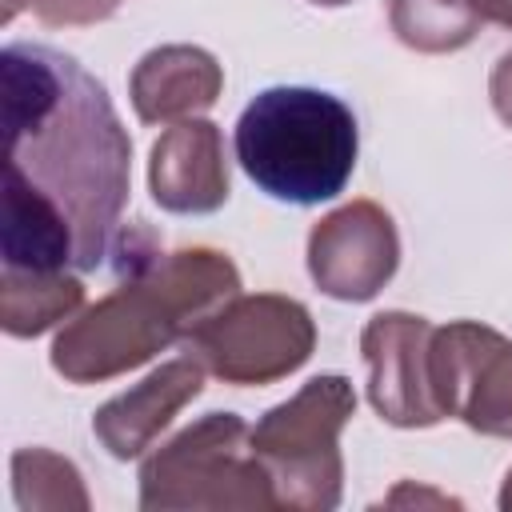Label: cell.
<instances>
[{"instance_id":"4fadbf2b","label":"cell","mask_w":512,"mask_h":512,"mask_svg":"<svg viewBox=\"0 0 512 512\" xmlns=\"http://www.w3.org/2000/svg\"><path fill=\"white\" fill-rule=\"evenodd\" d=\"M4 268H76V236L64 212L20 180H4Z\"/></svg>"},{"instance_id":"277c9868","label":"cell","mask_w":512,"mask_h":512,"mask_svg":"<svg viewBox=\"0 0 512 512\" xmlns=\"http://www.w3.org/2000/svg\"><path fill=\"white\" fill-rule=\"evenodd\" d=\"M236 412H208L152 448L140 464L144 512H256L276 508L272 480Z\"/></svg>"},{"instance_id":"8fae6325","label":"cell","mask_w":512,"mask_h":512,"mask_svg":"<svg viewBox=\"0 0 512 512\" xmlns=\"http://www.w3.org/2000/svg\"><path fill=\"white\" fill-rule=\"evenodd\" d=\"M204 372L208 368L196 356H180V360L152 368L140 384H132L128 392H120L96 408V416H92L96 440L116 460L144 456L156 444V436L204 392Z\"/></svg>"},{"instance_id":"9c48e42d","label":"cell","mask_w":512,"mask_h":512,"mask_svg":"<svg viewBox=\"0 0 512 512\" xmlns=\"http://www.w3.org/2000/svg\"><path fill=\"white\" fill-rule=\"evenodd\" d=\"M400 264V236L376 200H352L320 216L308 232L312 284L344 304L372 300Z\"/></svg>"},{"instance_id":"7402d4cb","label":"cell","mask_w":512,"mask_h":512,"mask_svg":"<svg viewBox=\"0 0 512 512\" xmlns=\"http://www.w3.org/2000/svg\"><path fill=\"white\" fill-rule=\"evenodd\" d=\"M308 4H316V8H344V4H352V0H308Z\"/></svg>"},{"instance_id":"30bf717a","label":"cell","mask_w":512,"mask_h":512,"mask_svg":"<svg viewBox=\"0 0 512 512\" xmlns=\"http://www.w3.org/2000/svg\"><path fill=\"white\" fill-rule=\"evenodd\" d=\"M148 188L152 200L176 216H208L224 208L232 192L224 132L204 116L164 128L148 156Z\"/></svg>"},{"instance_id":"8992f818","label":"cell","mask_w":512,"mask_h":512,"mask_svg":"<svg viewBox=\"0 0 512 512\" xmlns=\"http://www.w3.org/2000/svg\"><path fill=\"white\" fill-rule=\"evenodd\" d=\"M180 344L216 380L236 388H260L308 364L316 348V320L292 296L236 292L232 300L212 308L200 324H192V332Z\"/></svg>"},{"instance_id":"ba28073f","label":"cell","mask_w":512,"mask_h":512,"mask_svg":"<svg viewBox=\"0 0 512 512\" xmlns=\"http://www.w3.org/2000/svg\"><path fill=\"white\" fill-rule=\"evenodd\" d=\"M432 332V320L400 308L376 312L360 332L368 400L392 428H432L444 420L432 384Z\"/></svg>"},{"instance_id":"5b68a950","label":"cell","mask_w":512,"mask_h":512,"mask_svg":"<svg viewBox=\"0 0 512 512\" xmlns=\"http://www.w3.org/2000/svg\"><path fill=\"white\" fill-rule=\"evenodd\" d=\"M356 416L352 380L340 372L312 376L268 408L248 432L256 460L264 464L276 508L292 512H332L344 492L340 432Z\"/></svg>"},{"instance_id":"7c38bea8","label":"cell","mask_w":512,"mask_h":512,"mask_svg":"<svg viewBox=\"0 0 512 512\" xmlns=\"http://www.w3.org/2000/svg\"><path fill=\"white\" fill-rule=\"evenodd\" d=\"M224 92V68L208 48L160 44L132 68L128 96L140 124H180L208 112Z\"/></svg>"},{"instance_id":"ac0fdd59","label":"cell","mask_w":512,"mask_h":512,"mask_svg":"<svg viewBox=\"0 0 512 512\" xmlns=\"http://www.w3.org/2000/svg\"><path fill=\"white\" fill-rule=\"evenodd\" d=\"M488 96H492V108L496 116L512 128V52H504L496 64H492V76H488Z\"/></svg>"},{"instance_id":"3957f363","label":"cell","mask_w":512,"mask_h":512,"mask_svg":"<svg viewBox=\"0 0 512 512\" xmlns=\"http://www.w3.org/2000/svg\"><path fill=\"white\" fill-rule=\"evenodd\" d=\"M232 148L244 176L272 200L320 204L348 188L360 132L340 96L304 84H276L240 112Z\"/></svg>"},{"instance_id":"e0dca14e","label":"cell","mask_w":512,"mask_h":512,"mask_svg":"<svg viewBox=\"0 0 512 512\" xmlns=\"http://www.w3.org/2000/svg\"><path fill=\"white\" fill-rule=\"evenodd\" d=\"M20 4L48 28H88V24H100V20L116 16V8L124 0H8L4 20H12Z\"/></svg>"},{"instance_id":"44dd1931","label":"cell","mask_w":512,"mask_h":512,"mask_svg":"<svg viewBox=\"0 0 512 512\" xmlns=\"http://www.w3.org/2000/svg\"><path fill=\"white\" fill-rule=\"evenodd\" d=\"M496 504H500V512H512V468H508V476H504V484H500Z\"/></svg>"},{"instance_id":"2e32d148","label":"cell","mask_w":512,"mask_h":512,"mask_svg":"<svg viewBox=\"0 0 512 512\" xmlns=\"http://www.w3.org/2000/svg\"><path fill=\"white\" fill-rule=\"evenodd\" d=\"M12 496L24 512H88V492L72 460L48 448L12 452Z\"/></svg>"},{"instance_id":"5bb4252c","label":"cell","mask_w":512,"mask_h":512,"mask_svg":"<svg viewBox=\"0 0 512 512\" xmlns=\"http://www.w3.org/2000/svg\"><path fill=\"white\" fill-rule=\"evenodd\" d=\"M80 308H84V284L68 268L0 272V328L16 340H32L56 324H68Z\"/></svg>"},{"instance_id":"ffe728a7","label":"cell","mask_w":512,"mask_h":512,"mask_svg":"<svg viewBox=\"0 0 512 512\" xmlns=\"http://www.w3.org/2000/svg\"><path fill=\"white\" fill-rule=\"evenodd\" d=\"M476 8H480L484 20H492L500 28H512V0H476Z\"/></svg>"},{"instance_id":"52a82bcc","label":"cell","mask_w":512,"mask_h":512,"mask_svg":"<svg viewBox=\"0 0 512 512\" xmlns=\"http://www.w3.org/2000/svg\"><path fill=\"white\" fill-rule=\"evenodd\" d=\"M432 384L444 420L456 416L480 436L512 440V340L480 320H452L432 332Z\"/></svg>"},{"instance_id":"9a60e30c","label":"cell","mask_w":512,"mask_h":512,"mask_svg":"<svg viewBox=\"0 0 512 512\" xmlns=\"http://www.w3.org/2000/svg\"><path fill=\"white\" fill-rule=\"evenodd\" d=\"M388 20L404 48L428 56L472 44L484 24L476 0H392Z\"/></svg>"},{"instance_id":"6da1fadb","label":"cell","mask_w":512,"mask_h":512,"mask_svg":"<svg viewBox=\"0 0 512 512\" xmlns=\"http://www.w3.org/2000/svg\"><path fill=\"white\" fill-rule=\"evenodd\" d=\"M4 180L48 196L76 236V268L92 272L120 240L132 184V140L108 88L48 44H8Z\"/></svg>"},{"instance_id":"d6986e66","label":"cell","mask_w":512,"mask_h":512,"mask_svg":"<svg viewBox=\"0 0 512 512\" xmlns=\"http://www.w3.org/2000/svg\"><path fill=\"white\" fill-rule=\"evenodd\" d=\"M448 504V508H460V500H452V496H440V492H416L412 484H400L384 504Z\"/></svg>"},{"instance_id":"7a4b0ae2","label":"cell","mask_w":512,"mask_h":512,"mask_svg":"<svg viewBox=\"0 0 512 512\" xmlns=\"http://www.w3.org/2000/svg\"><path fill=\"white\" fill-rule=\"evenodd\" d=\"M120 252L128 280L60 324L52 340V368L68 384H104L148 364L240 292L236 264L216 248L140 252L124 244Z\"/></svg>"}]
</instances>
